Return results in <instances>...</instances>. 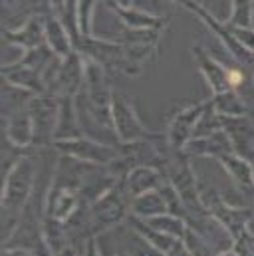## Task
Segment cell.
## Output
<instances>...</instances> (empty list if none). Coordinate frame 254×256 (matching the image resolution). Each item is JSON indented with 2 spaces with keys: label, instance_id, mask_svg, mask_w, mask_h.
Listing matches in <instances>:
<instances>
[{
  "label": "cell",
  "instance_id": "6da1fadb",
  "mask_svg": "<svg viewBox=\"0 0 254 256\" xmlns=\"http://www.w3.org/2000/svg\"><path fill=\"white\" fill-rule=\"evenodd\" d=\"M30 177H32V167L28 163V159H22L14 171L10 173L8 181H6V189H4V206L10 208H18L24 204V200L28 198V189H30Z\"/></svg>",
  "mask_w": 254,
  "mask_h": 256
},
{
  "label": "cell",
  "instance_id": "7a4b0ae2",
  "mask_svg": "<svg viewBox=\"0 0 254 256\" xmlns=\"http://www.w3.org/2000/svg\"><path fill=\"white\" fill-rule=\"evenodd\" d=\"M112 120L116 122V128L122 139H137V137H143V129L139 126L137 118L133 116L131 108L127 106L126 102L122 100H116L114 108H112Z\"/></svg>",
  "mask_w": 254,
  "mask_h": 256
},
{
  "label": "cell",
  "instance_id": "3957f363",
  "mask_svg": "<svg viewBox=\"0 0 254 256\" xmlns=\"http://www.w3.org/2000/svg\"><path fill=\"white\" fill-rule=\"evenodd\" d=\"M64 151L78 155L84 161H94V163H108L114 157V151L104 147V145H96L92 141H66V143H58Z\"/></svg>",
  "mask_w": 254,
  "mask_h": 256
},
{
  "label": "cell",
  "instance_id": "277c9868",
  "mask_svg": "<svg viewBox=\"0 0 254 256\" xmlns=\"http://www.w3.org/2000/svg\"><path fill=\"white\" fill-rule=\"evenodd\" d=\"M202 110H204V106H194V108H189L187 112H183L175 118L171 131H169V139H171L173 147H183L185 145V141L190 137L194 122L202 118Z\"/></svg>",
  "mask_w": 254,
  "mask_h": 256
},
{
  "label": "cell",
  "instance_id": "5b68a950",
  "mask_svg": "<svg viewBox=\"0 0 254 256\" xmlns=\"http://www.w3.org/2000/svg\"><path fill=\"white\" fill-rule=\"evenodd\" d=\"M165 208H167V204H165L163 196L153 191L139 194V196L135 198V202H133V210H135L137 214H141V216H147V218H153V216L163 214Z\"/></svg>",
  "mask_w": 254,
  "mask_h": 256
},
{
  "label": "cell",
  "instance_id": "8992f818",
  "mask_svg": "<svg viewBox=\"0 0 254 256\" xmlns=\"http://www.w3.org/2000/svg\"><path fill=\"white\" fill-rule=\"evenodd\" d=\"M218 159H220V163L226 167V171H228L236 181H240L242 185H252L254 183L252 167H250V163H248L246 159H240V157H234V155H228V153L220 155Z\"/></svg>",
  "mask_w": 254,
  "mask_h": 256
},
{
  "label": "cell",
  "instance_id": "52a82bcc",
  "mask_svg": "<svg viewBox=\"0 0 254 256\" xmlns=\"http://www.w3.org/2000/svg\"><path fill=\"white\" fill-rule=\"evenodd\" d=\"M157 173L153 169H147V167H139L135 169L131 175H129V181H127V189L131 191L133 196H139L143 192H149L155 185H157Z\"/></svg>",
  "mask_w": 254,
  "mask_h": 256
},
{
  "label": "cell",
  "instance_id": "ba28073f",
  "mask_svg": "<svg viewBox=\"0 0 254 256\" xmlns=\"http://www.w3.org/2000/svg\"><path fill=\"white\" fill-rule=\"evenodd\" d=\"M147 224L153 226L155 230L163 232V234L173 236V238H185V234H187V228H185L183 220L177 218L175 214H159V216H153V218H149Z\"/></svg>",
  "mask_w": 254,
  "mask_h": 256
},
{
  "label": "cell",
  "instance_id": "9c48e42d",
  "mask_svg": "<svg viewBox=\"0 0 254 256\" xmlns=\"http://www.w3.org/2000/svg\"><path fill=\"white\" fill-rule=\"evenodd\" d=\"M124 218V208L120 204L118 198H104L100 202V206H96V220H100L104 226H110V224H116Z\"/></svg>",
  "mask_w": 254,
  "mask_h": 256
},
{
  "label": "cell",
  "instance_id": "30bf717a",
  "mask_svg": "<svg viewBox=\"0 0 254 256\" xmlns=\"http://www.w3.org/2000/svg\"><path fill=\"white\" fill-rule=\"evenodd\" d=\"M214 108L218 114L222 116H242L244 114V106L240 104V100L232 94V92H222V94H216V100H214Z\"/></svg>",
  "mask_w": 254,
  "mask_h": 256
},
{
  "label": "cell",
  "instance_id": "8fae6325",
  "mask_svg": "<svg viewBox=\"0 0 254 256\" xmlns=\"http://www.w3.org/2000/svg\"><path fill=\"white\" fill-rule=\"evenodd\" d=\"M8 137L16 143V145H28L32 139H34V128L32 124L22 118V120H14L10 126H8Z\"/></svg>",
  "mask_w": 254,
  "mask_h": 256
},
{
  "label": "cell",
  "instance_id": "7c38bea8",
  "mask_svg": "<svg viewBox=\"0 0 254 256\" xmlns=\"http://www.w3.org/2000/svg\"><path fill=\"white\" fill-rule=\"evenodd\" d=\"M183 240H185V244L189 246L190 256H212L210 248H208V244L204 242V238H200L196 232L187 230V234H185Z\"/></svg>",
  "mask_w": 254,
  "mask_h": 256
},
{
  "label": "cell",
  "instance_id": "4fadbf2b",
  "mask_svg": "<svg viewBox=\"0 0 254 256\" xmlns=\"http://www.w3.org/2000/svg\"><path fill=\"white\" fill-rule=\"evenodd\" d=\"M167 256H190V250H189V246L185 244V240L179 238V240L173 244V248L169 250V254Z\"/></svg>",
  "mask_w": 254,
  "mask_h": 256
},
{
  "label": "cell",
  "instance_id": "5bb4252c",
  "mask_svg": "<svg viewBox=\"0 0 254 256\" xmlns=\"http://www.w3.org/2000/svg\"><path fill=\"white\" fill-rule=\"evenodd\" d=\"M4 256H36L30 250H24V248H12V246H6Z\"/></svg>",
  "mask_w": 254,
  "mask_h": 256
},
{
  "label": "cell",
  "instance_id": "9a60e30c",
  "mask_svg": "<svg viewBox=\"0 0 254 256\" xmlns=\"http://www.w3.org/2000/svg\"><path fill=\"white\" fill-rule=\"evenodd\" d=\"M86 256H102L100 248H98V244H96V240H90V242H88V248H86Z\"/></svg>",
  "mask_w": 254,
  "mask_h": 256
},
{
  "label": "cell",
  "instance_id": "2e32d148",
  "mask_svg": "<svg viewBox=\"0 0 254 256\" xmlns=\"http://www.w3.org/2000/svg\"><path fill=\"white\" fill-rule=\"evenodd\" d=\"M54 256H76L70 248H64V250H60V252H56Z\"/></svg>",
  "mask_w": 254,
  "mask_h": 256
},
{
  "label": "cell",
  "instance_id": "e0dca14e",
  "mask_svg": "<svg viewBox=\"0 0 254 256\" xmlns=\"http://www.w3.org/2000/svg\"><path fill=\"white\" fill-rule=\"evenodd\" d=\"M218 256H240L236 250H226V252H220Z\"/></svg>",
  "mask_w": 254,
  "mask_h": 256
}]
</instances>
